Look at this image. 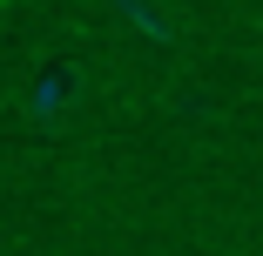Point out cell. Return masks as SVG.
I'll use <instances>...</instances> for the list:
<instances>
[]
</instances>
